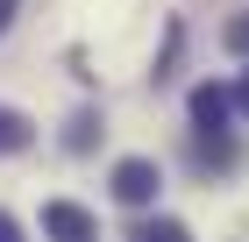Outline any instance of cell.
<instances>
[{
    "label": "cell",
    "instance_id": "obj_1",
    "mask_svg": "<svg viewBox=\"0 0 249 242\" xmlns=\"http://www.w3.org/2000/svg\"><path fill=\"white\" fill-rule=\"evenodd\" d=\"M157 186H164V171H157L150 157H121V164H114V200L121 206H150Z\"/></svg>",
    "mask_w": 249,
    "mask_h": 242
},
{
    "label": "cell",
    "instance_id": "obj_11",
    "mask_svg": "<svg viewBox=\"0 0 249 242\" xmlns=\"http://www.w3.org/2000/svg\"><path fill=\"white\" fill-rule=\"evenodd\" d=\"M7 21H15V0H0V36H7Z\"/></svg>",
    "mask_w": 249,
    "mask_h": 242
},
{
    "label": "cell",
    "instance_id": "obj_8",
    "mask_svg": "<svg viewBox=\"0 0 249 242\" xmlns=\"http://www.w3.org/2000/svg\"><path fill=\"white\" fill-rule=\"evenodd\" d=\"M221 43H228V50H235V57H249V15H235V21H228V29H221Z\"/></svg>",
    "mask_w": 249,
    "mask_h": 242
},
{
    "label": "cell",
    "instance_id": "obj_7",
    "mask_svg": "<svg viewBox=\"0 0 249 242\" xmlns=\"http://www.w3.org/2000/svg\"><path fill=\"white\" fill-rule=\"evenodd\" d=\"M128 242H192V228H185V221H171V214H157V221H142Z\"/></svg>",
    "mask_w": 249,
    "mask_h": 242
},
{
    "label": "cell",
    "instance_id": "obj_10",
    "mask_svg": "<svg viewBox=\"0 0 249 242\" xmlns=\"http://www.w3.org/2000/svg\"><path fill=\"white\" fill-rule=\"evenodd\" d=\"M235 114H249V72H242V86H235Z\"/></svg>",
    "mask_w": 249,
    "mask_h": 242
},
{
    "label": "cell",
    "instance_id": "obj_4",
    "mask_svg": "<svg viewBox=\"0 0 249 242\" xmlns=\"http://www.w3.org/2000/svg\"><path fill=\"white\" fill-rule=\"evenodd\" d=\"M228 114H235V93H228V86H213V78L192 86V129H228Z\"/></svg>",
    "mask_w": 249,
    "mask_h": 242
},
{
    "label": "cell",
    "instance_id": "obj_5",
    "mask_svg": "<svg viewBox=\"0 0 249 242\" xmlns=\"http://www.w3.org/2000/svg\"><path fill=\"white\" fill-rule=\"evenodd\" d=\"M100 135H107V129H100V114H93V107H78V114H71V129H64V149H71V157H86Z\"/></svg>",
    "mask_w": 249,
    "mask_h": 242
},
{
    "label": "cell",
    "instance_id": "obj_9",
    "mask_svg": "<svg viewBox=\"0 0 249 242\" xmlns=\"http://www.w3.org/2000/svg\"><path fill=\"white\" fill-rule=\"evenodd\" d=\"M0 242H21V221H15V214H0Z\"/></svg>",
    "mask_w": 249,
    "mask_h": 242
},
{
    "label": "cell",
    "instance_id": "obj_6",
    "mask_svg": "<svg viewBox=\"0 0 249 242\" xmlns=\"http://www.w3.org/2000/svg\"><path fill=\"white\" fill-rule=\"evenodd\" d=\"M29 114H15V107H0V157H15V149H29Z\"/></svg>",
    "mask_w": 249,
    "mask_h": 242
},
{
    "label": "cell",
    "instance_id": "obj_3",
    "mask_svg": "<svg viewBox=\"0 0 249 242\" xmlns=\"http://www.w3.org/2000/svg\"><path fill=\"white\" fill-rule=\"evenodd\" d=\"M192 164L199 171H235L242 164V143L221 135V129H192Z\"/></svg>",
    "mask_w": 249,
    "mask_h": 242
},
{
    "label": "cell",
    "instance_id": "obj_2",
    "mask_svg": "<svg viewBox=\"0 0 249 242\" xmlns=\"http://www.w3.org/2000/svg\"><path fill=\"white\" fill-rule=\"evenodd\" d=\"M43 235H50V242H93L100 228H93V214H86V206L50 200V206H43Z\"/></svg>",
    "mask_w": 249,
    "mask_h": 242
}]
</instances>
